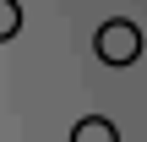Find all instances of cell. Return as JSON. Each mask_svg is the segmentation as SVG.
<instances>
[{"instance_id":"cell-3","label":"cell","mask_w":147,"mask_h":142,"mask_svg":"<svg viewBox=\"0 0 147 142\" xmlns=\"http://www.w3.org/2000/svg\"><path fill=\"white\" fill-rule=\"evenodd\" d=\"M16 33H22V5L16 0H0V44L16 38Z\"/></svg>"},{"instance_id":"cell-2","label":"cell","mask_w":147,"mask_h":142,"mask_svg":"<svg viewBox=\"0 0 147 142\" xmlns=\"http://www.w3.org/2000/svg\"><path fill=\"white\" fill-rule=\"evenodd\" d=\"M71 142H120V131H115L109 115H82L71 126Z\"/></svg>"},{"instance_id":"cell-1","label":"cell","mask_w":147,"mask_h":142,"mask_svg":"<svg viewBox=\"0 0 147 142\" xmlns=\"http://www.w3.org/2000/svg\"><path fill=\"white\" fill-rule=\"evenodd\" d=\"M93 49H98L104 66H131V60L142 55V27H136L131 16H115V22H104V27L93 33Z\"/></svg>"}]
</instances>
